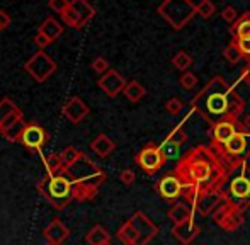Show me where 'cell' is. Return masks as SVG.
Returning a JSON list of instances; mask_svg holds the SVG:
<instances>
[{"instance_id": "1", "label": "cell", "mask_w": 250, "mask_h": 245, "mask_svg": "<svg viewBox=\"0 0 250 245\" xmlns=\"http://www.w3.org/2000/svg\"><path fill=\"white\" fill-rule=\"evenodd\" d=\"M174 174L184 184V198L192 209L204 192L223 191V185L230 177V170L211 152L209 146L189 150L175 165Z\"/></svg>"}, {"instance_id": "2", "label": "cell", "mask_w": 250, "mask_h": 245, "mask_svg": "<svg viewBox=\"0 0 250 245\" xmlns=\"http://www.w3.org/2000/svg\"><path fill=\"white\" fill-rule=\"evenodd\" d=\"M244 106V99L221 77H214L191 101L192 109L211 124L225 120H238Z\"/></svg>"}, {"instance_id": "3", "label": "cell", "mask_w": 250, "mask_h": 245, "mask_svg": "<svg viewBox=\"0 0 250 245\" xmlns=\"http://www.w3.org/2000/svg\"><path fill=\"white\" fill-rule=\"evenodd\" d=\"M65 172L73 184V199L80 203L96 198L105 181V172L85 153L73 165L65 167Z\"/></svg>"}, {"instance_id": "4", "label": "cell", "mask_w": 250, "mask_h": 245, "mask_svg": "<svg viewBox=\"0 0 250 245\" xmlns=\"http://www.w3.org/2000/svg\"><path fill=\"white\" fill-rule=\"evenodd\" d=\"M158 226L143 211H136L128 222L123 223L116 237L123 245H148L158 235Z\"/></svg>"}, {"instance_id": "5", "label": "cell", "mask_w": 250, "mask_h": 245, "mask_svg": "<svg viewBox=\"0 0 250 245\" xmlns=\"http://www.w3.org/2000/svg\"><path fill=\"white\" fill-rule=\"evenodd\" d=\"M36 187L55 209H65L73 199V184L65 169L56 176H44Z\"/></svg>"}, {"instance_id": "6", "label": "cell", "mask_w": 250, "mask_h": 245, "mask_svg": "<svg viewBox=\"0 0 250 245\" xmlns=\"http://www.w3.org/2000/svg\"><path fill=\"white\" fill-rule=\"evenodd\" d=\"M158 14L170 24L172 29L179 31L196 16V5L191 0H168L158 7Z\"/></svg>"}, {"instance_id": "7", "label": "cell", "mask_w": 250, "mask_h": 245, "mask_svg": "<svg viewBox=\"0 0 250 245\" xmlns=\"http://www.w3.org/2000/svg\"><path fill=\"white\" fill-rule=\"evenodd\" d=\"M244 211H245L244 206L235 203L233 199H230L227 194L223 203L214 209V213L211 216H213V222L216 223L221 230H225V232H235V230H238L244 225V220H245Z\"/></svg>"}, {"instance_id": "8", "label": "cell", "mask_w": 250, "mask_h": 245, "mask_svg": "<svg viewBox=\"0 0 250 245\" xmlns=\"http://www.w3.org/2000/svg\"><path fill=\"white\" fill-rule=\"evenodd\" d=\"M235 176L228 183L227 194L235 203L242 204L245 209L249 208V199H250V176H249V165H242L238 170H235Z\"/></svg>"}, {"instance_id": "9", "label": "cell", "mask_w": 250, "mask_h": 245, "mask_svg": "<svg viewBox=\"0 0 250 245\" xmlns=\"http://www.w3.org/2000/svg\"><path fill=\"white\" fill-rule=\"evenodd\" d=\"M26 72L33 77L36 82H46L48 79L56 72V61L53 60L48 53H44L43 50H40L38 53H34L26 63H24Z\"/></svg>"}, {"instance_id": "10", "label": "cell", "mask_w": 250, "mask_h": 245, "mask_svg": "<svg viewBox=\"0 0 250 245\" xmlns=\"http://www.w3.org/2000/svg\"><path fill=\"white\" fill-rule=\"evenodd\" d=\"M135 162L138 163L143 172H146L148 176H153L164 167L167 159H165L160 146L155 145V143H148L135 155Z\"/></svg>"}, {"instance_id": "11", "label": "cell", "mask_w": 250, "mask_h": 245, "mask_svg": "<svg viewBox=\"0 0 250 245\" xmlns=\"http://www.w3.org/2000/svg\"><path fill=\"white\" fill-rule=\"evenodd\" d=\"M27 122H24V114L21 109H16L9 118L0 122V133L10 142H21L22 131L26 129Z\"/></svg>"}, {"instance_id": "12", "label": "cell", "mask_w": 250, "mask_h": 245, "mask_svg": "<svg viewBox=\"0 0 250 245\" xmlns=\"http://www.w3.org/2000/svg\"><path fill=\"white\" fill-rule=\"evenodd\" d=\"M48 142V133L36 122H27L26 129L21 136V143L31 152H40Z\"/></svg>"}, {"instance_id": "13", "label": "cell", "mask_w": 250, "mask_h": 245, "mask_svg": "<svg viewBox=\"0 0 250 245\" xmlns=\"http://www.w3.org/2000/svg\"><path fill=\"white\" fill-rule=\"evenodd\" d=\"M155 187H157L158 194H160L165 201H175V199H179L181 196H184V184H182V181L179 179L174 172L162 177Z\"/></svg>"}, {"instance_id": "14", "label": "cell", "mask_w": 250, "mask_h": 245, "mask_svg": "<svg viewBox=\"0 0 250 245\" xmlns=\"http://www.w3.org/2000/svg\"><path fill=\"white\" fill-rule=\"evenodd\" d=\"M126 83H128V82L125 80V77H123L118 70L111 68L109 72H105L104 75L101 77L99 82H97V85H99V89L107 97H116V96H119L123 90H125Z\"/></svg>"}, {"instance_id": "15", "label": "cell", "mask_w": 250, "mask_h": 245, "mask_svg": "<svg viewBox=\"0 0 250 245\" xmlns=\"http://www.w3.org/2000/svg\"><path fill=\"white\" fill-rule=\"evenodd\" d=\"M238 131H245L242 122H238L237 120H225L220 121L216 124L211 126V136H213V142L218 143V145L223 146L235 133Z\"/></svg>"}, {"instance_id": "16", "label": "cell", "mask_w": 250, "mask_h": 245, "mask_svg": "<svg viewBox=\"0 0 250 245\" xmlns=\"http://www.w3.org/2000/svg\"><path fill=\"white\" fill-rule=\"evenodd\" d=\"M227 198V191H209L204 192L203 196L199 198V201L196 203L194 211L199 213L201 216H208L213 215L214 209L223 203V199Z\"/></svg>"}, {"instance_id": "17", "label": "cell", "mask_w": 250, "mask_h": 245, "mask_svg": "<svg viewBox=\"0 0 250 245\" xmlns=\"http://www.w3.org/2000/svg\"><path fill=\"white\" fill-rule=\"evenodd\" d=\"M62 113L70 122L79 124L80 121H83L87 116H89V106H87L80 97H72V99L63 106Z\"/></svg>"}, {"instance_id": "18", "label": "cell", "mask_w": 250, "mask_h": 245, "mask_svg": "<svg viewBox=\"0 0 250 245\" xmlns=\"http://www.w3.org/2000/svg\"><path fill=\"white\" fill-rule=\"evenodd\" d=\"M199 233H201V228L198 223H194V220L179 223V225H174V228H172V235H174L175 240L181 242L182 245L192 244L194 239H198Z\"/></svg>"}, {"instance_id": "19", "label": "cell", "mask_w": 250, "mask_h": 245, "mask_svg": "<svg viewBox=\"0 0 250 245\" xmlns=\"http://www.w3.org/2000/svg\"><path fill=\"white\" fill-rule=\"evenodd\" d=\"M44 239L50 245H62L70 237V230L62 220H53L43 232Z\"/></svg>"}, {"instance_id": "20", "label": "cell", "mask_w": 250, "mask_h": 245, "mask_svg": "<svg viewBox=\"0 0 250 245\" xmlns=\"http://www.w3.org/2000/svg\"><path fill=\"white\" fill-rule=\"evenodd\" d=\"M196 215V211L192 209V206H189L188 203H175L170 209H168V218L172 220L174 225H179V223H184L192 220Z\"/></svg>"}, {"instance_id": "21", "label": "cell", "mask_w": 250, "mask_h": 245, "mask_svg": "<svg viewBox=\"0 0 250 245\" xmlns=\"http://www.w3.org/2000/svg\"><path fill=\"white\" fill-rule=\"evenodd\" d=\"M90 148H92V152L96 153V155H99L101 159H105V157H109L116 150V143L112 142L107 135L101 133V135H97L96 138L90 142Z\"/></svg>"}, {"instance_id": "22", "label": "cell", "mask_w": 250, "mask_h": 245, "mask_svg": "<svg viewBox=\"0 0 250 245\" xmlns=\"http://www.w3.org/2000/svg\"><path fill=\"white\" fill-rule=\"evenodd\" d=\"M70 7L79 14L83 26H85L89 20H92L94 16H96V9L90 5L89 0H70Z\"/></svg>"}, {"instance_id": "23", "label": "cell", "mask_w": 250, "mask_h": 245, "mask_svg": "<svg viewBox=\"0 0 250 245\" xmlns=\"http://www.w3.org/2000/svg\"><path fill=\"white\" fill-rule=\"evenodd\" d=\"M85 240L89 245H102L111 242V235H109V232L102 225H96L87 232Z\"/></svg>"}, {"instance_id": "24", "label": "cell", "mask_w": 250, "mask_h": 245, "mask_svg": "<svg viewBox=\"0 0 250 245\" xmlns=\"http://www.w3.org/2000/svg\"><path fill=\"white\" fill-rule=\"evenodd\" d=\"M123 94H125L126 99H128L129 102H140V101H142L143 97L146 96V89L140 82H136V80H131V82L126 83Z\"/></svg>"}, {"instance_id": "25", "label": "cell", "mask_w": 250, "mask_h": 245, "mask_svg": "<svg viewBox=\"0 0 250 245\" xmlns=\"http://www.w3.org/2000/svg\"><path fill=\"white\" fill-rule=\"evenodd\" d=\"M230 33L233 40L238 38H250V12H245L233 26L230 27Z\"/></svg>"}, {"instance_id": "26", "label": "cell", "mask_w": 250, "mask_h": 245, "mask_svg": "<svg viewBox=\"0 0 250 245\" xmlns=\"http://www.w3.org/2000/svg\"><path fill=\"white\" fill-rule=\"evenodd\" d=\"M40 31L43 34H46V36L51 40V43H53V41H55L56 38L62 36L63 27H62V24H60L58 20L55 19V17H48V19H44V22L41 24Z\"/></svg>"}, {"instance_id": "27", "label": "cell", "mask_w": 250, "mask_h": 245, "mask_svg": "<svg viewBox=\"0 0 250 245\" xmlns=\"http://www.w3.org/2000/svg\"><path fill=\"white\" fill-rule=\"evenodd\" d=\"M43 162H44V167H46V172L50 174V176H56V174H60L65 169L60 153H51V155L44 157Z\"/></svg>"}, {"instance_id": "28", "label": "cell", "mask_w": 250, "mask_h": 245, "mask_svg": "<svg viewBox=\"0 0 250 245\" xmlns=\"http://www.w3.org/2000/svg\"><path fill=\"white\" fill-rule=\"evenodd\" d=\"M223 57L227 58V61L231 63V65H237V63L244 58V55H242L240 48H238V44H237V40H233L231 43L227 44V48L223 50Z\"/></svg>"}, {"instance_id": "29", "label": "cell", "mask_w": 250, "mask_h": 245, "mask_svg": "<svg viewBox=\"0 0 250 245\" xmlns=\"http://www.w3.org/2000/svg\"><path fill=\"white\" fill-rule=\"evenodd\" d=\"M172 65H174V68H177L179 72H188V68L192 65L191 55L186 53V51H179V53H175L174 58H172Z\"/></svg>"}, {"instance_id": "30", "label": "cell", "mask_w": 250, "mask_h": 245, "mask_svg": "<svg viewBox=\"0 0 250 245\" xmlns=\"http://www.w3.org/2000/svg\"><path fill=\"white\" fill-rule=\"evenodd\" d=\"M60 16H62V20L68 27H75V29H82V27H83L82 19H80L79 14H77L72 7H68V9H66L63 14H60Z\"/></svg>"}, {"instance_id": "31", "label": "cell", "mask_w": 250, "mask_h": 245, "mask_svg": "<svg viewBox=\"0 0 250 245\" xmlns=\"http://www.w3.org/2000/svg\"><path fill=\"white\" fill-rule=\"evenodd\" d=\"M165 140H167V142H170V143H174V145H177V146H182L186 142H188V133L184 131V126L177 124L170 133H168Z\"/></svg>"}, {"instance_id": "32", "label": "cell", "mask_w": 250, "mask_h": 245, "mask_svg": "<svg viewBox=\"0 0 250 245\" xmlns=\"http://www.w3.org/2000/svg\"><path fill=\"white\" fill-rule=\"evenodd\" d=\"M60 155H62L63 165H65V167H70V165H73V163H75L77 160H79L80 157L83 155V153L80 152V150H77L75 146H66V148L63 150L62 153H60Z\"/></svg>"}, {"instance_id": "33", "label": "cell", "mask_w": 250, "mask_h": 245, "mask_svg": "<svg viewBox=\"0 0 250 245\" xmlns=\"http://www.w3.org/2000/svg\"><path fill=\"white\" fill-rule=\"evenodd\" d=\"M196 12H198V16H201L203 19H209V17L216 12V5H214L211 0H201L198 5H196Z\"/></svg>"}, {"instance_id": "34", "label": "cell", "mask_w": 250, "mask_h": 245, "mask_svg": "<svg viewBox=\"0 0 250 245\" xmlns=\"http://www.w3.org/2000/svg\"><path fill=\"white\" fill-rule=\"evenodd\" d=\"M179 83L184 90H192L196 85H198V77L192 72H184L179 79Z\"/></svg>"}, {"instance_id": "35", "label": "cell", "mask_w": 250, "mask_h": 245, "mask_svg": "<svg viewBox=\"0 0 250 245\" xmlns=\"http://www.w3.org/2000/svg\"><path fill=\"white\" fill-rule=\"evenodd\" d=\"M165 109H167V113L172 114V116H179V114L182 113V109H184V102H182L179 97H172V99H168L167 102H165Z\"/></svg>"}, {"instance_id": "36", "label": "cell", "mask_w": 250, "mask_h": 245, "mask_svg": "<svg viewBox=\"0 0 250 245\" xmlns=\"http://www.w3.org/2000/svg\"><path fill=\"white\" fill-rule=\"evenodd\" d=\"M16 109H19V107L14 104V101H10V99H2L0 101V122H2L5 118H9L10 114L14 113Z\"/></svg>"}, {"instance_id": "37", "label": "cell", "mask_w": 250, "mask_h": 245, "mask_svg": "<svg viewBox=\"0 0 250 245\" xmlns=\"http://www.w3.org/2000/svg\"><path fill=\"white\" fill-rule=\"evenodd\" d=\"M160 148H162V152H164L165 159L170 160V159H175V157L179 155V148H181V146L174 145V143H170V142H167V140H165V142L160 145Z\"/></svg>"}, {"instance_id": "38", "label": "cell", "mask_w": 250, "mask_h": 245, "mask_svg": "<svg viewBox=\"0 0 250 245\" xmlns=\"http://www.w3.org/2000/svg\"><path fill=\"white\" fill-rule=\"evenodd\" d=\"M221 19H223L225 22H228V24H231V22L235 24L238 20L237 9H235V7H231V5H227L223 10H221Z\"/></svg>"}, {"instance_id": "39", "label": "cell", "mask_w": 250, "mask_h": 245, "mask_svg": "<svg viewBox=\"0 0 250 245\" xmlns=\"http://www.w3.org/2000/svg\"><path fill=\"white\" fill-rule=\"evenodd\" d=\"M48 7H50L51 10H55V12L63 14L70 7V0H50Z\"/></svg>"}, {"instance_id": "40", "label": "cell", "mask_w": 250, "mask_h": 245, "mask_svg": "<svg viewBox=\"0 0 250 245\" xmlns=\"http://www.w3.org/2000/svg\"><path fill=\"white\" fill-rule=\"evenodd\" d=\"M92 68H94V72H97V73H101V75H104L105 72H109V63L105 58H102V57H97L96 60L92 61Z\"/></svg>"}, {"instance_id": "41", "label": "cell", "mask_w": 250, "mask_h": 245, "mask_svg": "<svg viewBox=\"0 0 250 245\" xmlns=\"http://www.w3.org/2000/svg\"><path fill=\"white\" fill-rule=\"evenodd\" d=\"M237 44H238V48H240L245 60L250 61V38H238Z\"/></svg>"}, {"instance_id": "42", "label": "cell", "mask_w": 250, "mask_h": 245, "mask_svg": "<svg viewBox=\"0 0 250 245\" xmlns=\"http://www.w3.org/2000/svg\"><path fill=\"white\" fill-rule=\"evenodd\" d=\"M34 44H36L40 50H44L48 44H51V40L46 36V34H43L41 31H38V34L34 36Z\"/></svg>"}, {"instance_id": "43", "label": "cell", "mask_w": 250, "mask_h": 245, "mask_svg": "<svg viewBox=\"0 0 250 245\" xmlns=\"http://www.w3.org/2000/svg\"><path fill=\"white\" fill-rule=\"evenodd\" d=\"M119 179H121V183L125 185H131L136 181V174L131 169H125L121 172V176H119Z\"/></svg>"}, {"instance_id": "44", "label": "cell", "mask_w": 250, "mask_h": 245, "mask_svg": "<svg viewBox=\"0 0 250 245\" xmlns=\"http://www.w3.org/2000/svg\"><path fill=\"white\" fill-rule=\"evenodd\" d=\"M10 26V16L5 10H0V31L7 29Z\"/></svg>"}, {"instance_id": "45", "label": "cell", "mask_w": 250, "mask_h": 245, "mask_svg": "<svg viewBox=\"0 0 250 245\" xmlns=\"http://www.w3.org/2000/svg\"><path fill=\"white\" fill-rule=\"evenodd\" d=\"M242 80L247 83L249 89H250V61L247 63V66L244 68V72H242Z\"/></svg>"}, {"instance_id": "46", "label": "cell", "mask_w": 250, "mask_h": 245, "mask_svg": "<svg viewBox=\"0 0 250 245\" xmlns=\"http://www.w3.org/2000/svg\"><path fill=\"white\" fill-rule=\"evenodd\" d=\"M242 126H244L245 131L250 133V113L247 114V116L244 118V121H242Z\"/></svg>"}, {"instance_id": "47", "label": "cell", "mask_w": 250, "mask_h": 245, "mask_svg": "<svg viewBox=\"0 0 250 245\" xmlns=\"http://www.w3.org/2000/svg\"><path fill=\"white\" fill-rule=\"evenodd\" d=\"M102 245H111V242H107V244H102Z\"/></svg>"}, {"instance_id": "48", "label": "cell", "mask_w": 250, "mask_h": 245, "mask_svg": "<svg viewBox=\"0 0 250 245\" xmlns=\"http://www.w3.org/2000/svg\"><path fill=\"white\" fill-rule=\"evenodd\" d=\"M249 176H250V169H249Z\"/></svg>"}, {"instance_id": "49", "label": "cell", "mask_w": 250, "mask_h": 245, "mask_svg": "<svg viewBox=\"0 0 250 245\" xmlns=\"http://www.w3.org/2000/svg\"><path fill=\"white\" fill-rule=\"evenodd\" d=\"M249 206H250V199H249Z\"/></svg>"}, {"instance_id": "50", "label": "cell", "mask_w": 250, "mask_h": 245, "mask_svg": "<svg viewBox=\"0 0 250 245\" xmlns=\"http://www.w3.org/2000/svg\"><path fill=\"white\" fill-rule=\"evenodd\" d=\"M164 2H168V0H164Z\"/></svg>"}, {"instance_id": "51", "label": "cell", "mask_w": 250, "mask_h": 245, "mask_svg": "<svg viewBox=\"0 0 250 245\" xmlns=\"http://www.w3.org/2000/svg\"><path fill=\"white\" fill-rule=\"evenodd\" d=\"M203 245H206V244H203Z\"/></svg>"}]
</instances>
